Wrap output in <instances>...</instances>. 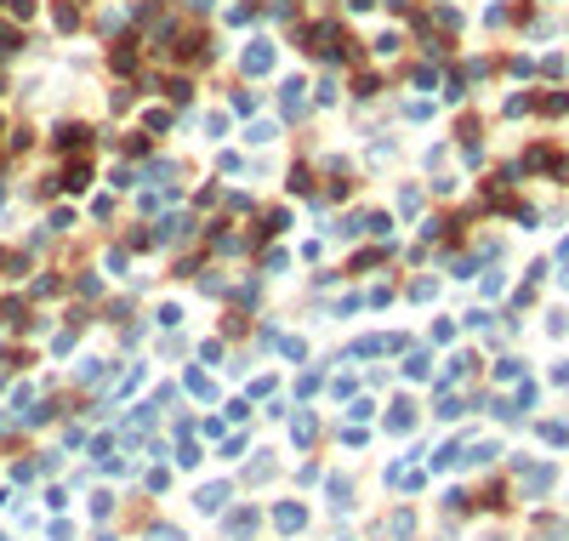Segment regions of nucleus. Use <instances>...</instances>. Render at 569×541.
Wrapping results in <instances>:
<instances>
[{"instance_id":"4","label":"nucleus","mask_w":569,"mask_h":541,"mask_svg":"<svg viewBox=\"0 0 569 541\" xmlns=\"http://www.w3.org/2000/svg\"><path fill=\"white\" fill-rule=\"evenodd\" d=\"M108 63H114V74H131V69H137V52H131V46H114Z\"/></svg>"},{"instance_id":"1","label":"nucleus","mask_w":569,"mask_h":541,"mask_svg":"<svg viewBox=\"0 0 569 541\" xmlns=\"http://www.w3.org/2000/svg\"><path fill=\"white\" fill-rule=\"evenodd\" d=\"M85 137H92L85 126H57V132H52V148H57V154H69V148H85Z\"/></svg>"},{"instance_id":"2","label":"nucleus","mask_w":569,"mask_h":541,"mask_svg":"<svg viewBox=\"0 0 569 541\" xmlns=\"http://www.w3.org/2000/svg\"><path fill=\"white\" fill-rule=\"evenodd\" d=\"M268 63H274V46H268V40H251V52H245V69H251V74H262Z\"/></svg>"},{"instance_id":"3","label":"nucleus","mask_w":569,"mask_h":541,"mask_svg":"<svg viewBox=\"0 0 569 541\" xmlns=\"http://www.w3.org/2000/svg\"><path fill=\"white\" fill-rule=\"evenodd\" d=\"M85 177H92V160H74L63 171V188H85Z\"/></svg>"},{"instance_id":"5","label":"nucleus","mask_w":569,"mask_h":541,"mask_svg":"<svg viewBox=\"0 0 569 541\" xmlns=\"http://www.w3.org/2000/svg\"><path fill=\"white\" fill-rule=\"evenodd\" d=\"M165 97H171V103H188V97H194V80H183V74L165 80Z\"/></svg>"},{"instance_id":"6","label":"nucleus","mask_w":569,"mask_h":541,"mask_svg":"<svg viewBox=\"0 0 569 541\" xmlns=\"http://www.w3.org/2000/svg\"><path fill=\"white\" fill-rule=\"evenodd\" d=\"M228 103H234L239 114H251V108H256V97H251V92H228Z\"/></svg>"}]
</instances>
